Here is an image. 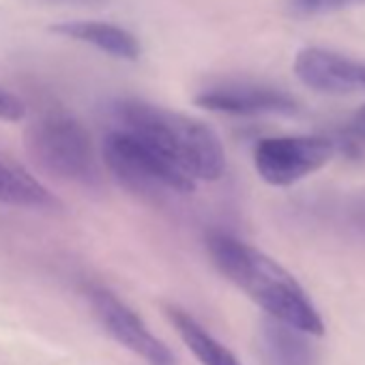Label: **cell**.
I'll list each match as a JSON object with an SVG mask.
<instances>
[{"label": "cell", "instance_id": "1", "mask_svg": "<svg viewBox=\"0 0 365 365\" xmlns=\"http://www.w3.org/2000/svg\"><path fill=\"white\" fill-rule=\"evenodd\" d=\"M209 254L215 267L269 318L284 322L305 335H322L324 320L314 307L303 286L277 260L256 250L254 245L215 232L209 237Z\"/></svg>", "mask_w": 365, "mask_h": 365}, {"label": "cell", "instance_id": "2", "mask_svg": "<svg viewBox=\"0 0 365 365\" xmlns=\"http://www.w3.org/2000/svg\"><path fill=\"white\" fill-rule=\"evenodd\" d=\"M110 114L116 129L142 140L194 182L224 176L226 150L207 123L142 99H118Z\"/></svg>", "mask_w": 365, "mask_h": 365}, {"label": "cell", "instance_id": "3", "mask_svg": "<svg viewBox=\"0 0 365 365\" xmlns=\"http://www.w3.org/2000/svg\"><path fill=\"white\" fill-rule=\"evenodd\" d=\"M26 148L35 163L63 180L91 185L97 180V159L91 135L73 116L46 114L33 123L26 133Z\"/></svg>", "mask_w": 365, "mask_h": 365}, {"label": "cell", "instance_id": "4", "mask_svg": "<svg viewBox=\"0 0 365 365\" xmlns=\"http://www.w3.org/2000/svg\"><path fill=\"white\" fill-rule=\"evenodd\" d=\"M103 161L123 187L142 196L192 194L196 182L135 135L112 129L101 144Z\"/></svg>", "mask_w": 365, "mask_h": 365}, {"label": "cell", "instance_id": "5", "mask_svg": "<svg viewBox=\"0 0 365 365\" xmlns=\"http://www.w3.org/2000/svg\"><path fill=\"white\" fill-rule=\"evenodd\" d=\"M335 142L322 135L264 138L254 148V165L273 187H290L322 170L335 157Z\"/></svg>", "mask_w": 365, "mask_h": 365}, {"label": "cell", "instance_id": "6", "mask_svg": "<svg viewBox=\"0 0 365 365\" xmlns=\"http://www.w3.org/2000/svg\"><path fill=\"white\" fill-rule=\"evenodd\" d=\"M88 297H91V305H93L97 320L108 331V335L114 341H118L123 348L146 359L150 365L174 359L170 348L161 339H157L148 331L144 320L116 294H112L106 288H95L91 290Z\"/></svg>", "mask_w": 365, "mask_h": 365}, {"label": "cell", "instance_id": "7", "mask_svg": "<svg viewBox=\"0 0 365 365\" xmlns=\"http://www.w3.org/2000/svg\"><path fill=\"white\" fill-rule=\"evenodd\" d=\"M196 106L209 112L232 114V116H294L299 101L264 84H220L196 95Z\"/></svg>", "mask_w": 365, "mask_h": 365}, {"label": "cell", "instance_id": "8", "mask_svg": "<svg viewBox=\"0 0 365 365\" xmlns=\"http://www.w3.org/2000/svg\"><path fill=\"white\" fill-rule=\"evenodd\" d=\"M294 76L307 88L324 95L365 91V63L324 48H303L294 58Z\"/></svg>", "mask_w": 365, "mask_h": 365}, {"label": "cell", "instance_id": "9", "mask_svg": "<svg viewBox=\"0 0 365 365\" xmlns=\"http://www.w3.org/2000/svg\"><path fill=\"white\" fill-rule=\"evenodd\" d=\"M52 33L67 37V39L88 43V46L97 48L99 52L110 54L120 61H138L142 56V46L135 39V35L118 24H112V22L71 20V22L54 24Z\"/></svg>", "mask_w": 365, "mask_h": 365}, {"label": "cell", "instance_id": "10", "mask_svg": "<svg viewBox=\"0 0 365 365\" xmlns=\"http://www.w3.org/2000/svg\"><path fill=\"white\" fill-rule=\"evenodd\" d=\"M0 202L16 209H31V211L61 209L58 198L41 180H37L24 168L5 159H0Z\"/></svg>", "mask_w": 365, "mask_h": 365}, {"label": "cell", "instance_id": "11", "mask_svg": "<svg viewBox=\"0 0 365 365\" xmlns=\"http://www.w3.org/2000/svg\"><path fill=\"white\" fill-rule=\"evenodd\" d=\"M258 348L264 365H314V350L305 333L273 318L262 320Z\"/></svg>", "mask_w": 365, "mask_h": 365}, {"label": "cell", "instance_id": "12", "mask_svg": "<svg viewBox=\"0 0 365 365\" xmlns=\"http://www.w3.org/2000/svg\"><path fill=\"white\" fill-rule=\"evenodd\" d=\"M165 316L202 365H243L217 337H213L194 316L180 307H165Z\"/></svg>", "mask_w": 365, "mask_h": 365}, {"label": "cell", "instance_id": "13", "mask_svg": "<svg viewBox=\"0 0 365 365\" xmlns=\"http://www.w3.org/2000/svg\"><path fill=\"white\" fill-rule=\"evenodd\" d=\"M365 0H288L290 14L299 18H316V16H329L344 9L363 7Z\"/></svg>", "mask_w": 365, "mask_h": 365}, {"label": "cell", "instance_id": "14", "mask_svg": "<svg viewBox=\"0 0 365 365\" xmlns=\"http://www.w3.org/2000/svg\"><path fill=\"white\" fill-rule=\"evenodd\" d=\"M344 220L359 237L365 239V190H359L346 198Z\"/></svg>", "mask_w": 365, "mask_h": 365}, {"label": "cell", "instance_id": "15", "mask_svg": "<svg viewBox=\"0 0 365 365\" xmlns=\"http://www.w3.org/2000/svg\"><path fill=\"white\" fill-rule=\"evenodd\" d=\"M26 116V106L20 97L0 86V120L18 123Z\"/></svg>", "mask_w": 365, "mask_h": 365}, {"label": "cell", "instance_id": "16", "mask_svg": "<svg viewBox=\"0 0 365 365\" xmlns=\"http://www.w3.org/2000/svg\"><path fill=\"white\" fill-rule=\"evenodd\" d=\"M350 133H354L356 138L365 140V103L352 114V118H350Z\"/></svg>", "mask_w": 365, "mask_h": 365}, {"label": "cell", "instance_id": "17", "mask_svg": "<svg viewBox=\"0 0 365 365\" xmlns=\"http://www.w3.org/2000/svg\"><path fill=\"white\" fill-rule=\"evenodd\" d=\"M153 365H176V359H172V361H165V363H153Z\"/></svg>", "mask_w": 365, "mask_h": 365}, {"label": "cell", "instance_id": "18", "mask_svg": "<svg viewBox=\"0 0 365 365\" xmlns=\"http://www.w3.org/2000/svg\"><path fill=\"white\" fill-rule=\"evenodd\" d=\"M69 3H95V0H69Z\"/></svg>", "mask_w": 365, "mask_h": 365}]
</instances>
